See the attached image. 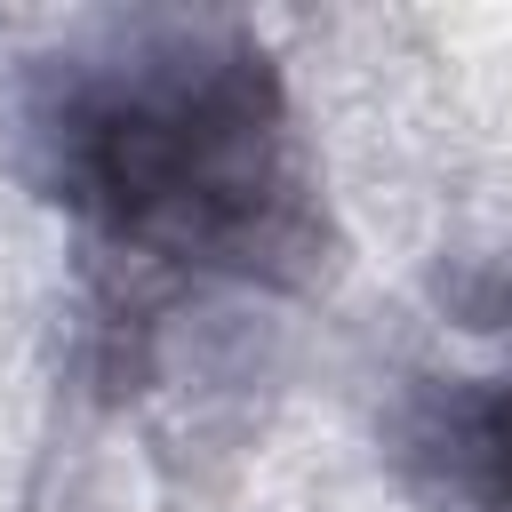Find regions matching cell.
Wrapping results in <instances>:
<instances>
[{"instance_id": "cell-2", "label": "cell", "mask_w": 512, "mask_h": 512, "mask_svg": "<svg viewBox=\"0 0 512 512\" xmlns=\"http://www.w3.org/2000/svg\"><path fill=\"white\" fill-rule=\"evenodd\" d=\"M384 464L416 512H512V264L456 256L384 384Z\"/></svg>"}, {"instance_id": "cell-1", "label": "cell", "mask_w": 512, "mask_h": 512, "mask_svg": "<svg viewBox=\"0 0 512 512\" xmlns=\"http://www.w3.org/2000/svg\"><path fill=\"white\" fill-rule=\"evenodd\" d=\"M8 160L96 272V376L152 384L216 296H304L336 264L280 56L240 16H80L8 64Z\"/></svg>"}]
</instances>
